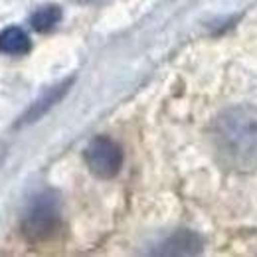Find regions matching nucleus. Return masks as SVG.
<instances>
[{
  "mask_svg": "<svg viewBox=\"0 0 257 257\" xmlns=\"http://www.w3.org/2000/svg\"><path fill=\"white\" fill-rule=\"evenodd\" d=\"M202 251V237L190 229H180L168 235L153 251L155 255H194Z\"/></svg>",
  "mask_w": 257,
  "mask_h": 257,
  "instance_id": "nucleus-4",
  "label": "nucleus"
},
{
  "mask_svg": "<svg viewBox=\"0 0 257 257\" xmlns=\"http://www.w3.org/2000/svg\"><path fill=\"white\" fill-rule=\"evenodd\" d=\"M30 46H32L30 36L20 26H8L0 30V54L20 58L30 52Z\"/></svg>",
  "mask_w": 257,
  "mask_h": 257,
  "instance_id": "nucleus-6",
  "label": "nucleus"
},
{
  "mask_svg": "<svg viewBox=\"0 0 257 257\" xmlns=\"http://www.w3.org/2000/svg\"><path fill=\"white\" fill-rule=\"evenodd\" d=\"M216 162L231 174L257 170V109L237 105L222 111L212 125Z\"/></svg>",
  "mask_w": 257,
  "mask_h": 257,
  "instance_id": "nucleus-1",
  "label": "nucleus"
},
{
  "mask_svg": "<svg viewBox=\"0 0 257 257\" xmlns=\"http://www.w3.org/2000/svg\"><path fill=\"white\" fill-rule=\"evenodd\" d=\"M20 229L30 243H42L54 237L60 229V204L56 194L46 190L34 196L22 216Z\"/></svg>",
  "mask_w": 257,
  "mask_h": 257,
  "instance_id": "nucleus-2",
  "label": "nucleus"
},
{
  "mask_svg": "<svg viewBox=\"0 0 257 257\" xmlns=\"http://www.w3.org/2000/svg\"><path fill=\"white\" fill-rule=\"evenodd\" d=\"M71 83H73V79H65L60 85H56V87H52L50 91H46L34 105H30V109L24 113V117H20L18 127H20V125H30V123H36L38 119H42L54 105H58V103L64 99V95L67 93V89L71 87Z\"/></svg>",
  "mask_w": 257,
  "mask_h": 257,
  "instance_id": "nucleus-5",
  "label": "nucleus"
},
{
  "mask_svg": "<svg viewBox=\"0 0 257 257\" xmlns=\"http://www.w3.org/2000/svg\"><path fill=\"white\" fill-rule=\"evenodd\" d=\"M85 162L91 174L101 180L115 178L123 166V151L109 137H95L85 149Z\"/></svg>",
  "mask_w": 257,
  "mask_h": 257,
  "instance_id": "nucleus-3",
  "label": "nucleus"
},
{
  "mask_svg": "<svg viewBox=\"0 0 257 257\" xmlns=\"http://www.w3.org/2000/svg\"><path fill=\"white\" fill-rule=\"evenodd\" d=\"M62 20V10L60 6H44L38 8L30 18V24L36 32H50L54 30Z\"/></svg>",
  "mask_w": 257,
  "mask_h": 257,
  "instance_id": "nucleus-7",
  "label": "nucleus"
}]
</instances>
